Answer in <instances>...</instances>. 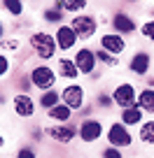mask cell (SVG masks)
<instances>
[{
	"instance_id": "cell-26",
	"label": "cell",
	"mask_w": 154,
	"mask_h": 158,
	"mask_svg": "<svg viewBox=\"0 0 154 158\" xmlns=\"http://www.w3.org/2000/svg\"><path fill=\"white\" fill-rule=\"evenodd\" d=\"M7 72H10V60H7V56L0 54V77H2V74H7Z\"/></svg>"
},
{
	"instance_id": "cell-9",
	"label": "cell",
	"mask_w": 154,
	"mask_h": 158,
	"mask_svg": "<svg viewBox=\"0 0 154 158\" xmlns=\"http://www.w3.org/2000/svg\"><path fill=\"white\" fill-rule=\"evenodd\" d=\"M14 112L19 114L21 118L33 116V112H35V102H33V98H30L28 93H19V95H14Z\"/></svg>"
},
{
	"instance_id": "cell-2",
	"label": "cell",
	"mask_w": 154,
	"mask_h": 158,
	"mask_svg": "<svg viewBox=\"0 0 154 158\" xmlns=\"http://www.w3.org/2000/svg\"><path fill=\"white\" fill-rule=\"evenodd\" d=\"M30 84L37 86L42 93L51 91V86L56 84V74H54V70L47 68V65H37V68H33V72H30Z\"/></svg>"
},
{
	"instance_id": "cell-24",
	"label": "cell",
	"mask_w": 154,
	"mask_h": 158,
	"mask_svg": "<svg viewBox=\"0 0 154 158\" xmlns=\"http://www.w3.org/2000/svg\"><path fill=\"white\" fill-rule=\"evenodd\" d=\"M45 19L51 21V23H59V21H63V12H59V10H47V12H45Z\"/></svg>"
},
{
	"instance_id": "cell-7",
	"label": "cell",
	"mask_w": 154,
	"mask_h": 158,
	"mask_svg": "<svg viewBox=\"0 0 154 158\" xmlns=\"http://www.w3.org/2000/svg\"><path fill=\"white\" fill-rule=\"evenodd\" d=\"M75 65H77V70L82 74H91L94 68H96V54L89 51V49H80L75 54Z\"/></svg>"
},
{
	"instance_id": "cell-4",
	"label": "cell",
	"mask_w": 154,
	"mask_h": 158,
	"mask_svg": "<svg viewBox=\"0 0 154 158\" xmlns=\"http://www.w3.org/2000/svg\"><path fill=\"white\" fill-rule=\"evenodd\" d=\"M112 100L124 109L135 107V102H138V100H135V89L131 84H119L114 89V93H112Z\"/></svg>"
},
{
	"instance_id": "cell-23",
	"label": "cell",
	"mask_w": 154,
	"mask_h": 158,
	"mask_svg": "<svg viewBox=\"0 0 154 158\" xmlns=\"http://www.w3.org/2000/svg\"><path fill=\"white\" fill-rule=\"evenodd\" d=\"M96 60H100V63H105V65H117V60H114V56L112 54H108V51H103V49H98V54H96Z\"/></svg>"
},
{
	"instance_id": "cell-28",
	"label": "cell",
	"mask_w": 154,
	"mask_h": 158,
	"mask_svg": "<svg viewBox=\"0 0 154 158\" xmlns=\"http://www.w3.org/2000/svg\"><path fill=\"white\" fill-rule=\"evenodd\" d=\"M0 47H2V49H12V51H14V49H19V42H16V40H2V44H0Z\"/></svg>"
},
{
	"instance_id": "cell-18",
	"label": "cell",
	"mask_w": 154,
	"mask_h": 158,
	"mask_svg": "<svg viewBox=\"0 0 154 158\" xmlns=\"http://www.w3.org/2000/svg\"><path fill=\"white\" fill-rule=\"evenodd\" d=\"M138 107L143 112H154V91L152 89H145L143 93L138 95Z\"/></svg>"
},
{
	"instance_id": "cell-14",
	"label": "cell",
	"mask_w": 154,
	"mask_h": 158,
	"mask_svg": "<svg viewBox=\"0 0 154 158\" xmlns=\"http://www.w3.org/2000/svg\"><path fill=\"white\" fill-rule=\"evenodd\" d=\"M112 26H114V30H117V33H133V30H135L133 19H131V16H126V14H121V12L112 19Z\"/></svg>"
},
{
	"instance_id": "cell-11",
	"label": "cell",
	"mask_w": 154,
	"mask_h": 158,
	"mask_svg": "<svg viewBox=\"0 0 154 158\" xmlns=\"http://www.w3.org/2000/svg\"><path fill=\"white\" fill-rule=\"evenodd\" d=\"M100 49L108 51V54H121L126 49V42L119 35H103L100 37Z\"/></svg>"
},
{
	"instance_id": "cell-21",
	"label": "cell",
	"mask_w": 154,
	"mask_h": 158,
	"mask_svg": "<svg viewBox=\"0 0 154 158\" xmlns=\"http://www.w3.org/2000/svg\"><path fill=\"white\" fill-rule=\"evenodd\" d=\"M140 139H143L145 144H154V121L143 123V128H140Z\"/></svg>"
},
{
	"instance_id": "cell-15",
	"label": "cell",
	"mask_w": 154,
	"mask_h": 158,
	"mask_svg": "<svg viewBox=\"0 0 154 158\" xmlns=\"http://www.w3.org/2000/svg\"><path fill=\"white\" fill-rule=\"evenodd\" d=\"M121 121H124L126 126H138L140 121H143V109L135 105V107H129L124 109V114H121Z\"/></svg>"
},
{
	"instance_id": "cell-10",
	"label": "cell",
	"mask_w": 154,
	"mask_h": 158,
	"mask_svg": "<svg viewBox=\"0 0 154 158\" xmlns=\"http://www.w3.org/2000/svg\"><path fill=\"white\" fill-rule=\"evenodd\" d=\"M75 42H77V35H75L73 26H59V30H56V47H61V49H73Z\"/></svg>"
},
{
	"instance_id": "cell-30",
	"label": "cell",
	"mask_w": 154,
	"mask_h": 158,
	"mask_svg": "<svg viewBox=\"0 0 154 158\" xmlns=\"http://www.w3.org/2000/svg\"><path fill=\"white\" fill-rule=\"evenodd\" d=\"M98 105H103V107H110V105H112V98H110V95H98Z\"/></svg>"
},
{
	"instance_id": "cell-20",
	"label": "cell",
	"mask_w": 154,
	"mask_h": 158,
	"mask_svg": "<svg viewBox=\"0 0 154 158\" xmlns=\"http://www.w3.org/2000/svg\"><path fill=\"white\" fill-rule=\"evenodd\" d=\"M70 112H73V109H68L63 102H61V105H56L54 109H49V118H54V121H68Z\"/></svg>"
},
{
	"instance_id": "cell-3",
	"label": "cell",
	"mask_w": 154,
	"mask_h": 158,
	"mask_svg": "<svg viewBox=\"0 0 154 158\" xmlns=\"http://www.w3.org/2000/svg\"><path fill=\"white\" fill-rule=\"evenodd\" d=\"M61 100H63V105L68 109H82V105H84V89L77 84L65 86L63 93H61Z\"/></svg>"
},
{
	"instance_id": "cell-17",
	"label": "cell",
	"mask_w": 154,
	"mask_h": 158,
	"mask_svg": "<svg viewBox=\"0 0 154 158\" xmlns=\"http://www.w3.org/2000/svg\"><path fill=\"white\" fill-rule=\"evenodd\" d=\"M59 72L63 74V77H68V79H75L77 74H80V70H77L75 60H70V58H61V60H59Z\"/></svg>"
},
{
	"instance_id": "cell-33",
	"label": "cell",
	"mask_w": 154,
	"mask_h": 158,
	"mask_svg": "<svg viewBox=\"0 0 154 158\" xmlns=\"http://www.w3.org/2000/svg\"><path fill=\"white\" fill-rule=\"evenodd\" d=\"M0 37H2V21H0Z\"/></svg>"
},
{
	"instance_id": "cell-16",
	"label": "cell",
	"mask_w": 154,
	"mask_h": 158,
	"mask_svg": "<svg viewBox=\"0 0 154 158\" xmlns=\"http://www.w3.org/2000/svg\"><path fill=\"white\" fill-rule=\"evenodd\" d=\"M86 7V0H56L59 12H80Z\"/></svg>"
},
{
	"instance_id": "cell-29",
	"label": "cell",
	"mask_w": 154,
	"mask_h": 158,
	"mask_svg": "<svg viewBox=\"0 0 154 158\" xmlns=\"http://www.w3.org/2000/svg\"><path fill=\"white\" fill-rule=\"evenodd\" d=\"M16 158H35V151L33 149H19V153H16Z\"/></svg>"
},
{
	"instance_id": "cell-35",
	"label": "cell",
	"mask_w": 154,
	"mask_h": 158,
	"mask_svg": "<svg viewBox=\"0 0 154 158\" xmlns=\"http://www.w3.org/2000/svg\"><path fill=\"white\" fill-rule=\"evenodd\" d=\"M135 2H138V0H135Z\"/></svg>"
},
{
	"instance_id": "cell-1",
	"label": "cell",
	"mask_w": 154,
	"mask_h": 158,
	"mask_svg": "<svg viewBox=\"0 0 154 158\" xmlns=\"http://www.w3.org/2000/svg\"><path fill=\"white\" fill-rule=\"evenodd\" d=\"M30 47H33V51L40 58H51L56 51V37H51L49 33H35L33 37H30Z\"/></svg>"
},
{
	"instance_id": "cell-34",
	"label": "cell",
	"mask_w": 154,
	"mask_h": 158,
	"mask_svg": "<svg viewBox=\"0 0 154 158\" xmlns=\"http://www.w3.org/2000/svg\"><path fill=\"white\" fill-rule=\"evenodd\" d=\"M0 105H2V98H0Z\"/></svg>"
},
{
	"instance_id": "cell-19",
	"label": "cell",
	"mask_w": 154,
	"mask_h": 158,
	"mask_svg": "<svg viewBox=\"0 0 154 158\" xmlns=\"http://www.w3.org/2000/svg\"><path fill=\"white\" fill-rule=\"evenodd\" d=\"M59 98L61 95L56 93V91H47V93H42V98H40V105L49 112V109H54L56 105H59Z\"/></svg>"
},
{
	"instance_id": "cell-8",
	"label": "cell",
	"mask_w": 154,
	"mask_h": 158,
	"mask_svg": "<svg viewBox=\"0 0 154 158\" xmlns=\"http://www.w3.org/2000/svg\"><path fill=\"white\" fill-rule=\"evenodd\" d=\"M103 135V123L100 121H96V118H89V121H84L80 128V137L84 139V142H96V139Z\"/></svg>"
},
{
	"instance_id": "cell-13",
	"label": "cell",
	"mask_w": 154,
	"mask_h": 158,
	"mask_svg": "<svg viewBox=\"0 0 154 158\" xmlns=\"http://www.w3.org/2000/svg\"><path fill=\"white\" fill-rule=\"evenodd\" d=\"M149 70V56L145 54V51H138V54L131 58V72L135 74H145Z\"/></svg>"
},
{
	"instance_id": "cell-31",
	"label": "cell",
	"mask_w": 154,
	"mask_h": 158,
	"mask_svg": "<svg viewBox=\"0 0 154 158\" xmlns=\"http://www.w3.org/2000/svg\"><path fill=\"white\" fill-rule=\"evenodd\" d=\"M5 147V137H2V135H0V149Z\"/></svg>"
},
{
	"instance_id": "cell-25",
	"label": "cell",
	"mask_w": 154,
	"mask_h": 158,
	"mask_svg": "<svg viewBox=\"0 0 154 158\" xmlns=\"http://www.w3.org/2000/svg\"><path fill=\"white\" fill-rule=\"evenodd\" d=\"M143 35L149 40H154V21H147V23H143Z\"/></svg>"
},
{
	"instance_id": "cell-22",
	"label": "cell",
	"mask_w": 154,
	"mask_h": 158,
	"mask_svg": "<svg viewBox=\"0 0 154 158\" xmlns=\"http://www.w3.org/2000/svg\"><path fill=\"white\" fill-rule=\"evenodd\" d=\"M2 5H5V10L10 12V14L19 16L21 12H24V2L21 0H2Z\"/></svg>"
},
{
	"instance_id": "cell-27",
	"label": "cell",
	"mask_w": 154,
	"mask_h": 158,
	"mask_svg": "<svg viewBox=\"0 0 154 158\" xmlns=\"http://www.w3.org/2000/svg\"><path fill=\"white\" fill-rule=\"evenodd\" d=\"M103 158H121V153H119V149L110 147V149H105V151H103Z\"/></svg>"
},
{
	"instance_id": "cell-12",
	"label": "cell",
	"mask_w": 154,
	"mask_h": 158,
	"mask_svg": "<svg viewBox=\"0 0 154 158\" xmlns=\"http://www.w3.org/2000/svg\"><path fill=\"white\" fill-rule=\"evenodd\" d=\"M45 133L49 135L51 139L63 142V144H68L70 139L75 137V128H70V126H49V128H45Z\"/></svg>"
},
{
	"instance_id": "cell-5",
	"label": "cell",
	"mask_w": 154,
	"mask_h": 158,
	"mask_svg": "<svg viewBox=\"0 0 154 158\" xmlns=\"http://www.w3.org/2000/svg\"><path fill=\"white\" fill-rule=\"evenodd\" d=\"M108 139H110V144H112L114 149H117V147H129V144H131V135H129V130H126L121 123H112V126H110Z\"/></svg>"
},
{
	"instance_id": "cell-32",
	"label": "cell",
	"mask_w": 154,
	"mask_h": 158,
	"mask_svg": "<svg viewBox=\"0 0 154 158\" xmlns=\"http://www.w3.org/2000/svg\"><path fill=\"white\" fill-rule=\"evenodd\" d=\"M147 84H149V86H154V77H149V79H147Z\"/></svg>"
},
{
	"instance_id": "cell-6",
	"label": "cell",
	"mask_w": 154,
	"mask_h": 158,
	"mask_svg": "<svg viewBox=\"0 0 154 158\" xmlns=\"http://www.w3.org/2000/svg\"><path fill=\"white\" fill-rule=\"evenodd\" d=\"M73 30H75L77 37L86 40V37H91V35L96 33V21L91 19V16H75L73 19Z\"/></svg>"
}]
</instances>
